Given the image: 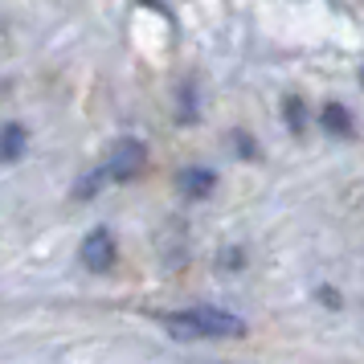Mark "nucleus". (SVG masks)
I'll use <instances>...</instances> for the list:
<instances>
[{"label": "nucleus", "mask_w": 364, "mask_h": 364, "mask_svg": "<svg viewBox=\"0 0 364 364\" xmlns=\"http://www.w3.org/2000/svg\"><path fill=\"white\" fill-rule=\"evenodd\" d=\"M360 82H364V74H360Z\"/></svg>", "instance_id": "1a4fd4ad"}, {"label": "nucleus", "mask_w": 364, "mask_h": 364, "mask_svg": "<svg viewBox=\"0 0 364 364\" xmlns=\"http://www.w3.org/2000/svg\"><path fill=\"white\" fill-rule=\"evenodd\" d=\"M21 151H25V127L21 123H9L0 132V160H17Z\"/></svg>", "instance_id": "39448f33"}, {"label": "nucleus", "mask_w": 364, "mask_h": 364, "mask_svg": "<svg viewBox=\"0 0 364 364\" xmlns=\"http://www.w3.org/2000/svg\"><path fill=\"white\" fill-rule=\"evenodd\" d=\"M78 254H82L86 270H107L115 262V237H111V230H90Z\"/></svg>", "instance_id": "7ed1b4c3"}, {"label": "nucleus", "mask_w": 364, "mask_h": 364, "mask_svg": "<svg viewBox=\"0 0 364 364\" xmlns=\"http://www.w3.org/2000/svg\"><path fill=\"white\" fill-rule=\"evenodd\" d=\"M323 127L336 132V135H352V119H348L344 107H336V102H331L328 111H323Z\"/></svg>", "instance_id": "0eeeda50"}, {"label": "nucleus", "mask_w": 364, "mask_h": 364, "mask_svg": "<svg viewBox=\"0 0 364 364\" xmlns=\"http://www.w3.org/2000/svg\"><path fill=\"white\" fill-rule=\"evenodd\" d=\"M107 181H111V172H107V164H102L99 172H90V176H82V181L74 184V197H78V200L95 197V193H99V188H102Z\"/></svg>", "instance_id": "423d86ee"}, {"label": "nucleus", "mask_w": 364, "mask_h": 364, "mask_svg": "<svg viewBox=\"0 0 364 364\" xmlns=\"http://www.w3.org/2000/svg\"><path fill=\"white\" fill-rule=\"evenodd\" d=\"M287 123H291V132H295V135H303L307 115H303V102H299V99H287Z\"/></svg>", "instance_id": "6e6552de"}, {"label": "nucleus", "mask_w": 364, "mask_h": 364, "mask_svg": "<svg viewBox=\"0 0 364 364\" xmlns=\"http://www.w3.org/2000/svg\"><path fill=\"white\" fill-rule=\"evenodd\" d=\"M139 168H144V148L135 139H119L115 148H111V160H107L111 181H132Z\"/></svg>", "instance_id": "f03ea898"}, {"label": "nucleus", "mask_w": 364, "mask_h": 364, "mask_svg": "<svg viewBox=\"0 0 364 364\" xmlns=\"http://www.w3.org/2000/svg\"><path fill=\"white\" fill-rule=\"evenodd\" d=\"M176 340H233V336H246V319H237L230 311H217V307H193V311H172L160 315Z\"/></svg>", "instance_id": "f257e3e1"}, {"label": "nucleus", "mask_w": 364, "mask_h": 364, "mask_svg": "<svg viewBox=\"0 0 364 364\" xmlns=\"http://www.w3.org/2000/svg\"><path fill=\"white\" fill-rule=\"evenodd\" d=\"M176 184H181V193H184L188 200H205L209 193H213L217 176H213V172H205V168H184Z\"/></svg>", "instance_id": "20e7f679"}]
</instances>
